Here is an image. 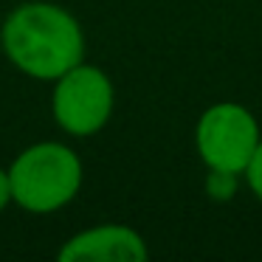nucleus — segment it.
Instances as JSON below:
<instances>
[{
	"label": "nucleus",
	"mask_w": 262,
	"mask_h": 262,
	"mask_svg": "<svg viewBox=\"0 0 262 262\" xmlns=\"http://www.w3.org/2000/svg\"><path fill=\"white\" fill-rule=\"evenodd\" d=\"M0 48L20 74L54 82L85 59V31L68 9L31 0L3 20Z\"/></svg>",
	"instance_id": "1"
},
{
	"label": "nucleus",
	"mask_w": 262,
	"mask_h": 262,
	"mask_svg": "<svg viewBox=\"0 0 262 262\" xmlns=\"http://www.w3.org/2000/svg\"><path fill=\"white\" fill-rule=\"evenodd\" d=\"M12 203L31 214L59 211L82 189V161L68 144L37 141L9 164Z\"/></svg>",
	"instance_id": "2"
},
{
	"label": "nucleus",
	"mask_w": 262,
	"mask_h": 262,
	"mask_svg": "<svg viewBox=\"0 0 262 262\" xmlns=\"http://www.w3.org/2000/svg\"><path fill=\"white\" fill-rule=\"evenodd\" d=\"M262 138L256 116L239 102H217L200 113L194 124V149L206 169L243 175Z\"/></svg>",
	"instance_id": "3"
},
{
	"label": "nucleus",
	"mask_w": 262,
	"mask_h": 262,
	"mask_svg": "<svg viewBox=\"0 0 262 262\" xmlns=\"http://www.w3.org/2000/svg\"><path fill=\"white\" fill-rule=\"evenodd\" d=\"M116 107L113 79L99 65L82 59L59 79H54L51 113L62 133L74 138H91L107 127Z\"/></svg>",
	"instance_id": "4"
},
{
	"label": "nucleus",
	"mask_w": 262,
	"mask_h": 262,
	"mask_svg": "<svg viewBox=\"0 0 262 262\" xmlns=\"http://www.w3.org/2000/svg\"><path fill=\"white\" fill-rule=\"evenodd\" d=\"M147 256V239L136 228L121 223L82 228L57 251L59 262H144Z\"/></svg>",
	"instance_id": "5"
},
{
	"label": "nucleus",
	"mask_w": 262,
	"mask_h": 262,
	"mask_svg": "<svg viewBox=\"0 0 262 262\" xmlns=\"http://www.w3.org/2000/svg\"><path fill=\"white\" fill-rule=\"evenodd\" d=\"M239 183H243V175H237V172L209 169V172H206V183H203V186H206L209 200H214V203H228V200H234Z\"/></svg>",
	"instance_id": "6"
},
{
	"label": "nucleus",
	"mask_w": 262,
	"mask_h": 262,
	"mask_svg": "<svg viewBox=\"0 0 262 262\" xmlns=\"http://www.w3.org/2000/svg\"><path fill=\"white\" fill-rule=\"evenodd\" d=\"M243 183L248 186V192L262 203V138H259V147H256V152H254V158H251L248 169L243 172Z\"/></svg>",
	"instance_id": "7"
},
{
	"label": "nucleus",
	"mask_w": 262,
	"mask_h": 262,
	"mask_svg": "<svg viewBox=\"0 0 262 262\" xmlns=\"http://www.w3.org/2000/svg\"><path fill=\"white\" fill-rule=\"evenodd\" d=\"M12 203V186H9V172L0 166V211Z\"/></svg>",
	"instance_id": "8"
}]
</instances>
